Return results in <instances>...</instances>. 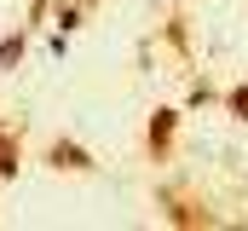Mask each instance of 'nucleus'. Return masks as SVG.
Returning <instances> with one entry per match:
<instances>
[{
	"instance_id": "f257e3e1",
	"label": "nucleus",
	"mask_w": 248,
	"mask_h": 231,
	"mask_svg": "<svg viewBox=\"0 0 248 231\" xmlns=\"http://www.w3.org/2000/svg\"><path fill=\"white\" fill-rule=\"evenodd\" d=\"M0 168H12V162H6V145H0Z\"/></svg>"
}]
</instances>
